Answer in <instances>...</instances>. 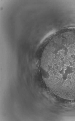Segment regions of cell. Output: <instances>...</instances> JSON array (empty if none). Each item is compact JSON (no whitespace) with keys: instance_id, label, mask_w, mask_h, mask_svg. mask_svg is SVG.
Here are the masks:
<instances>
[{"instance_id":"cell-1","label":"cell","mask_w":75,"mask_h":121,"mask_svg":"<svg viewBox=\"0 0 75 121\" xmlns=\"http://www.w3.org/2000/svg\"><path fill=\"white\" fill-rule=\"evenodd\" d=\"M41 67L42 73L56 85L75 86V42L57 41L47 45Z\"/></svg>"}]
</instances>
